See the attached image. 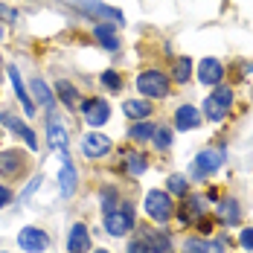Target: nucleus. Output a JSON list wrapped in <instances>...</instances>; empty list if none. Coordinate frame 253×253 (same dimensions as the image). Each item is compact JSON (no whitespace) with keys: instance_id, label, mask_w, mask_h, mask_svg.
Returning a JSON list of instances; mask_svg holds the SVG:
<instances>
[{"instance_id":"obj_1","label":"nucleus","mask_w":253,"mask_h":253,"mask_svg":"<svg viewBox=\"0 0 253 253\" xmlns=\"http://www.w3.org/2000/svg\"><path fill=\"white\" fill-rule=\"evenodd\" d=\"M230 105H233V87L218 84V87L207 96V102H204V114H207V120L218 123V120H224L230 114Z\"/></svg>"},{"instance_id":"obj_2","label":"nucleus","mask_w":253,"mask_h":253,"mask_svg":"<svg viewBox=\"0 0 253 253\" xmlns=\"http://www.w3.org/2000/svg\"><path fill=\"white\" fill-rule=\"evenodd\" d=\"M224 157H227L224 149H204V152L192 160V169H189V172H192L195 180H204V177H210L212 172H218V169H221Z\"/></svg>"},{"instance_id":"obj_3","label":"nucleus","mask_w":253,"mask_h":253,"mask_svg":"<svg viewBox=\"0 0 253 253\" xmlns=\"http://www.w3.org/2000/svg\"><path fill=\"white\" fill-rule=\"evenodd\" d=\"M105 230L111 236H126L128 230H134V207L131 204H120L114 210L105 212Z\"/></svg>"},{"instance_id":"obj_4","label":"nucleus","mask_w":253,"mask_h":253,"mask_svg":"<svg viewBox=\"0 0 253 253\" xmlns=\"http://www.w3.org/2000/svg\"><path fill=\"white\" fill-rule=\"evenodd\" d=\"M146 212L152 215L154 221H169L172 215H175V204H172V195L169 192H163V189H152L149 195H146Z\"/></svg>"},{"instance_id":"obj_5","label":"nucleus","mask_w":253,"mask_h":253,"mask_svg":"<svg viewBox=\"0 0 253 253\" xmlns=\"http://www.w3.org/2000/svg\"><path fill=\"white\" fill-rule=\"evenodd\" d=\"M137 90L146 96V99H163L169 93V79L157 70H146L137 76Z\"/></svg>"},{"instance_id":"obj_6","label":"nucleus","mask_w":253,"mask_h":253,"mask_svg":"<svg viewBox=\"0 0 253 253\" xmlns=\"http://www.w3.org/2000/svg\"><path fill=\"white\" fill-rule=\"evenodd\" d=\"M18 245L24 248V253H44L50 248V236L38 227H24L18 233Z\"/></svg>"},{"instance_id":"obj_7","label":"nucleus","mask_w":253,"mask_h":253,"mask_svg":"<svg viewBox=\"0 0 253 253\" xmlns=\"http://www.w3.org/2000/svg\"><path fill=\"white\" fill-rule=\"evenodd\" d=\"M82 152L87 154V157H105V154L111 152V140L102 134V131H90V134H84L82 137Z\"/></svg>"},{"instance_id":"obj_8","label":"nucleus","mask_w":253,"mask_h":253,"mask_svg":"<svg viewBox=\"0 0 253 253\" xmlns=\"http://www.w3.org/2000/svg\"><path fill=\"white\" fill-rule=\"evenodd\" d=\"M0 126H6L9 131H15L18 137H24L26 146H29L32 152L38 149V137H35V131H32L29 126H24V120H18L15 114H6V111H3V114H0Z\"/></svg>"},{"instance_id":"obj_9","label":"nucleus","mask_w":253,"mask_h":253,"mask_svg":"<svg viewBox=\"0 0 253 253\" xmlns=\"http://www.w3.org/2000/svg\"><path fill=\"white\" fill-rule=\"evenodd\" d=\"M82 111H84V120H87L93 128L105 126L108 117H111V108H108V102L105 99H87L84 105H82Z\"/></svg>"},{"instance_id":"obj_10","label":"nucleus","mask_w":253,"mask_h":253,"mask_svg":"<svg viewBox=\"0 0 253 253\" xmlns=\"http://www.w3.org/2000/svg\"><path fill=\"white\" fill-rule=\"evenodd\" d=\"M61 195L64 198H70L73 192H76V169H73V163H70V152H61Z\"/></svg>"},{"instance_id":"obj_11","label":"nucleus","mask_w":253,"mask_h":253,"mask_svg":"<svg viewBox=\"0 0 253 253\" xmlns=\"http://www.w3.org/2000/svg\"><path fill=\"white\" fill-rule=\"evenodd\" d=\"M198 79H201L204 84H221V79H224L221 61L218 58H204L201 64H198Z\"/></svg>"},{"instance_id":"obj_12","label":"nucleus","mask_w":253,"mask_h":253,"mask_svg":"<svg viewBox=\"0 0 253 253\" xmlns=\"http://www.w3.org/2000/svg\"><path fill=\"white\" fill-rule=\"evenodd\" d=\"M90 251V236L84 224H73L67 233V253H87Z\"/></svg>"},{"instance_id":"obj_13","label":"nucleus","mask_w":253,"mask_h":253,"mask_svg":"<svg viewBox=\"0 0 253 253\" xmlns=\"http://www.w3.org/2000/svg\"><path fill=\"white\" fill-rule=\"evenodd\" d=\"M24 169V154L21 152H0V177H15Z\"/></svg>"},{"instance_id":"obj_14","label":"nucleus","mask_w":253,"mask_h":253,"mask_svg":"<svg viewBox=\"0 0 253 253\" xmlns=\"http://www.w3.org/2000/svg\"><path fill=\"white\" fill-rule=\"evenodd\" d=\"M76 6L82 12L96 15V18H105V21H120V18H123L117 9H111V6H105V3H93V0H76Z\"/></svg>"},{"instance_id":"obj_15","label":"nucleus","mask_w":253,"mask_h":253,"mask_svg":"<svg viewBox=\"0 0 253 253\" xmlns=\"http://www.w3.org/2000/svg\"><path fill=\"white\" fill-rule=\"evenodd\" d=\"M9 79H12V87H15V96L24 102V111L32 117L35 114V102L29 96V90L24 87V82H21V73H18V67H9Z\"/></svg>"},{"instance_id":"obj_16","label":"nucleus","mask_w":253,"mask_h":253,"mask_svg":"<svg viewBox=\"0 0 253 253\" xmlns=\"http://www.w3.org/2000/svg\"><path fill=\"white\" fill-rule=\"evenodd\" d=\"M47 137H50V146L58 154L67 152V131H64V126L58 123V117H52L50 123H47Z\"/></svg>"},{"instance_id":"obj_17","label":"nucleus","mask_w":253,"mask_h":253,"mask_svg":"<svg viewBox=\"0 0 253 253\" xmlns=\"http://www.w3.org/2000/svg\"><path fill=\"white\" fill-rule=\"evenodd\" d=\"M175 126L180 131H192V128L201 126V114L192 105H183V108H177V114H175Z\"/></svg>"},{"instance_id":"obj_18","label":"nucleus","mask_w":253,"mask_h":253,"mask_svg":"<svg viewBox=\"0 0 253 253\" xmlns=\"http://www.w3.org/2000/svg\"><path fill=\"white\" fill-rule=\"evenodd\" d=\"M207 212V198L204 195H189L183 210H180V221H192V218H201Z\"/></svg>"},{"instance_id":"obj_19","label":"nucleus","mask_w":253,"mask_h":253,"mask_svg":"<svg viewBox=\"0 0 253 253\" xmlns=\"http://www.w3.org/2000/svg\"><path fill=\"white\" fill-rule=\"evenodd\" d=\"M143 242L149 245V253H172L169 236H163L160 230H146V233H143Z\"/></svg>"},{"instance_id":"obj_20","label":"nucleus","mask_w":253,"mask_h":253,"mask_svg":"<svg viewBox=\"0 0 253 253\" xmlns=\"http://www.w3.org/2000/svg\"><path fill=\"white\" fill-rule=\"evenodd\" d=\"M29 90H32V102H38V105H47V108H52L55 96H52V90L47 87V82H44V79H32Z\"/></svg>"},{"instance_id":"obj_21","label":"nucleus","mask_w":253,"mask_h":253,"mask_svg":"<svg viewBox=\"0 0 253 253\" xmlns=\"http://www.w3.org/2000/svg\"><path fill=\"white\" fill-rule=\"evenodd\" d=\"M123 111H126L131 120H146L149 114H152V105H149V99H128V102H123Z\"/></svg>"},{"instance_id":"obj_22","label":"nucleus","mask_w":253,"mask_h":253,"mask_svg":"<svg viewBox=\"0 0 253 253\" xmlns=\"http://www.w3.org/2000/svg\"><path fill=\"white\" fill-rule=\"evenodd\" d=\"M221 242H204V239H186L183 253H221Z\"/></svg>"},{"instance_id":"obj_23","label":"nucleus","mask_w":253,"mask_h":253,"mask_svg":"<svg viewBox=\"0 0 253 253\" xmlns=\"http://www.w3.org/2000/svg\"><path fill=\"white\" fill-rule=\"evenodd\" d=\"M93 35L102 41V47H105V50H117V47H120L117 32H114V26H111V24H99L96 29H93Z\"/></svg>"},{"instance_id":"obj_24","label":"nucleus","mask_w":253,"mask_h":253,"mask_svg":"<svg viewBox=\"0 0 253 253\" xmlns=\"http://www.w3.org/2000/svg\"><path fill=\"white\" fill-rule=\"evenodd\" d=\"M239 215H242V212H239V204L236 201H221L218 204V218H221V224H236V221H239Z\"/></svg>"},{"instance_id":"obj_25","label":"nucleus","mask_w":253,"mask_h":253,"mask_svg":"<svg viewBox=\"0 0 253 253\" xmlns=\"http://www.w3.org/2000/svg\"><path fill=\"white\" fill-rule=\"evenodd\" d=\"M55 90H58V96H61V102H64L67 108H73V105L79 102V93H76V87H73L70 82H58Z\"/></svg>"},{"instance_id":"obj_26","label":"nucleus","mask_w":253,"mask_h":253,"mask_svg":"<svg viewBox=\"0 0 253 253\" xmlns=\"http://www.w3.org/2000/svg\"><path fill=\"white\" fill-rule=\"evenodd\" d=\"M131 140H137V143H143V140H152L154 137V126L152 123H146V120H140L137 126L131 128V134H128Z\"/></svg>"},{"instance_id":"obj_27","label":"nucleus","mask_w":253,"mask_h":253,"mask_svg":"<svg viewBox=\"0 0 253 253\" xmlns=\"http://www.w3.org/2000/svg\"><path fill=\"white\" fill-rule=\"evenodd\" d=\"M166 189H169V195H186L189 183H186V177L183 175H172L169 180H166Z\"/></svg>"},{"instance_id":"obj_28","label":"nucleus","mask_w":253,"mask_h":253,"mask_svg":"<svg viewBox=\"0 0 253 253\" xmlns=\"http://www.w3.org/2000/svg\"><path fill=\"white\" fill-rule=\"evenodd\" d=\"M126 166H128L131 175H143V172H146V157H143V154H128Z\"/></svg>"},{"instance_id":"obj_29","label":"nucleus","mask_w":253,"mask_h":253,"mask_svg":"<svg viewBox=\"0 0 253 253\" xmlns=\"http://www.w3.org/2000/svg\"><path fill=\"white\" fill-rule=\"evenodd\" d=\"M189 76H192V61L189 58H180L175 64V79L177 82H189Z\"/></svg>"},{"instance_id":"obj_30","label":"nucleus","mask_w":253,"mask_h":253,"mask_svg":"<svg viewBox=\"0 0 253 253\" xmlns=\"http://www.w3.org/2000/svg\"><path fill=\"white\" fill-rule=\"evenodd\" d=\"M154 146L157 149H169L172 146V131L169 128H154Z\"/></svg>"},{"instance_id":"obj_31","label":"nucleus","mask_w":253,"mask_h":253,"mask_svg":"<svg viewBox=\"0 0 253 253\" xmlns=\"http://www.w3.org/2000/svg\"><path fill=\"white\" fill-rule=\"evenodd\" d=\"M102 84H105V87H111V90H120V84H123V79L117 76L114 70H105V73H102Z\"/></svg>"},{"instance_id":"obj_32","label":"nucleus","mask_w":253,"mask_h":253,"mask_svg":"<svg viewBox=\"0 0 253 253\" xmlns=\"http://www.w3.org/2000/svg\"><path fill=\"white\" fill-rule=\"evenodd\" d=\"M102 204H105V212L117 207V192L114 189H102Z\"/></svg>"},{"instance_id":"obj_33","label":"nucleus","mask_w":253,"mask_h":253,"mask_svg":"<svg viewBox=\"0 0 253 253\" xmlns=\"http://www.w3.org/2000/svg\"><path fill=\"white\" fill-rule=\"evenodd\" d=\"M128 253H149V245L143 239H134V242H128Z\"/></svg>"},{"instance_id":"obj_34","label":"nucleus","mask_w":253,"mask_h":253,"mask_svg":"<svg viewBox=\"0 0 253 253\" xmlns=\"http://www.w3.org/2000/svg\"><path fill=\"white\" fill-rule=\"evenodd\" d=\"M242 248H248V251H253V227L251 230H242Z\"/></svg>"},{"instance_id":"obj_35","label":"nucleus","mask_w":253,"mask_h":253,"mask_svg":"<svg viewBox=\"0 0 253 253\" xmlns=\"http://www.w3.org/2000/svg\"><path fill=\"white\" fill-rule=\"evenodd\" d=\"M0 18H6V21H15V18H18V12H15L12 6H3V3H0Z\"/></svg>"},{"instance_id":"obj_36","label":"nucleus","mask_w":253,"mask_h":253,"mask_svg":"<svg viewBox=\"0 0 253 253\" xmlns=\"http://www.w3.org/2000/svg\"><path fill=\"white\" fill-rule=\"evenodd\" d=\"M38 186H41V177H32V183H29V189H26V192H24V195H21V198H24V201H26V198H29V195H32V192H35Z\"/></svg>"},{"instance_id":"obj_37","label":"nucleus","mask_w":253,"mask_h":253,"mask_svg":"<svg viewBox=\"0 0 253 253\" xmlns=\"http://www.w3.org/2000/svg\"><path fill=\"white\" fill-rule=\"evenodd\" d=\"M9 198H12V192H9V189L0 183V207H3V204H9Z\"/></svg>"},{"instance_id":"obj_38","label":"nucleus","mask_w":253,"mask_h":253,"mask_svg":"<svg viewBox=\"0 0 253 253\" xmlns=\"http://www.w3.org/2000/svg\"><path fill=\"white\" fill-rule=\"evenodd\" d=\"M93 253H108V251H93Z\"/></svg>"}]
</instances>
